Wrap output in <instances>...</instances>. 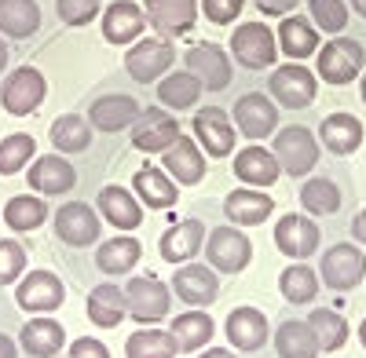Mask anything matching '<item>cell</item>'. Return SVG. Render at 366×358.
<instances>
[{
    "label": "cell",
    "instance_id": "d6a6232c",
    "mask_svg": "<svg viewBox=\"0 0 366 358\" xmlns=\"http://www.w3.org/2000/svg\"><path fill=\"white\" fill-rule=\"evenodd\" d=\"M41 26V4L37 0H0V34L11 41L34 37Z\"/></svg>",
    "mask_w": 366,
    "mask_h": 358
},
{
    "label": "cell",
    "instance_id": "1f68e13d",
    "mask_svg": "<svg viewBox=\"0 0 366 358\" xmlns=\"http://www.w3.org/2000/svg\"><path fill=\"white\" fill-rule=\"evenodd\" d=\"M274 351H279V358H319L322 354L315 329L308 322H297V318H286L274 329Z\"/></svg>",
    "mask_w": 366,
    "mask_h": 358
},
{
    "label": "cell",
    "instance_id": "6da1fadb",
    "mask_svg": "<svg viewBox=\"0 0 366 358\" xmlns=\"http://www.w3.org/2000/svg\"><path fill=\"white\" fill-rule=\"evenodd\" d=\"M315 55V77L326 84H352L366 70V48L355 37H330V44H322Z\"/></svg>",
    "mask_w": 366,
    "mask_h": 358
},
{
    "label": "cell",
    "instance_id": "4316f807",
    "mask_svg": "<svg viewBox=\"0 0 366 358\" xmlns=\"http://www.w3.org/2000/svg\"><path fill=\"white\" fill-rule=\"evenodd\" d=\"M271 208H274L271 194L257 187H238L224 198V213L234 227H260L271 216Z\"/></svg>",
    "mask_w": 366,
    "mask_h": 358
},
{
    "label": "cell",
    "instance_id": "4dcf8cb0",
    "mask_svg": "<svg viewBox=\"0 0 366 358\" xmlns=\"http://www.w3.org/2000/svg\"><path fill=\"white\" fill-rule=\"evenodd\" d=\"M143 256V245L136 242V237L129 234H117V237H107V242H99L96 249V267L103 275H129L132 267L139 263Z\"/></svg>",
    "mask_w": 366,
    "mask_h": 358
},
{
    "label": "cell",
    "instance_id": "9a60e30c",
    "mask_svg": "<svg viewBox=\"0 0 366 358\" xmlns=\"http://www.w3.org/2000/svg\"><path fill=\"white\" fill-rule=\"evenodd\" d=\"M183 63H187V73H194L202 81V88H209V92H220V88L231 84V58L212 41L191 44L187 55H183Z\"/></svg>",
    "mask_w": 366,
    "mask_h": 358
},
{
    "label": "cell",
    "instance_id": "30bf717a",
    "mask_svg": "<svg viewBox=\"0 0 366 358\" xmlns=\"http://www.w3.org/2000/svg\"><path fill=\"white\" fill-rule=\"evenodd\" d=\"M129 135H132L136 150H143V154H165L169 146L183 135V128H179V121H176L169 110L147 106V110L136 117V125L129 128Z\"/></svg>",
    "mask_w": 366,
    "mask_h": 358
},
{
    "label": "cell",
    "instance_id": "681fc988",
    "mask_svg": "<svg viewBox=\"0 0 366 358\" xmlns=\"http://www.w3.org/2000/svg\"><path fill=\"white\" fill-rule=\"evenodd\" d=\"M66 358H110V347L96 337H77L66 351Z\"/></svg>",
    "mask_w": 366,
    "mask_h": 358
},
{
    "label": "cell",
    "instance_id": "7c38bea8",
    "mask_svg": "<svg viewBox=\"0 0 366 358\" xmlns=\"http://www.w3.org/2000/svg\"><path fill=\"white\" fill-rule=\"evenodd\" d=\"M169 289L187 307H198L202 311L209 304H217V296H220V275L212 271L209 263H179Z\"/></svg>",
    "mask_w": 366,
    "mask_h": 358
},
{
    "label": "cell",
    "instance_id": "ab89813d",
    "mask_svg": "<svg viewBox=\"0 0 366 358\" xmlns=\"http://www.w3.org/2000/svg\"><path fill=\"white\" fill-rule=\"evenodd\" d=\"M176 337L169 329H136L125 340V358H176Z\"/></svg>",
    "mask_w": 366,
    "mask_h": 358
},
{
    "label": "cell",
    "instance_id": "6f0895ef",
    "mask_svg": "<svg viewBox=\"0 0 366 358\" xmlns=\"http://www.w3.org/2000/svg\"><path fill=\"white\" fill-rule=\"evenodd\" d=\"M359 344H362V347H366V318H362V322H359Z\"/></svg>",
    "mask_w": 366,
    "mask_h": 358
},
{
    "label": "cell",
    "instance_id": "7dc6e473",
    "mask_svg": "<svg viewBox=\"0 0 366 358\" xmlns=\"http://www.w3.org/2000/svg\"><path fill=\"white\" fill-rule=\"evenodd\" d=\"M99 8H103V0H55V11L66 26H88L99 15Z\"/></svg>",
    "mask_w": 366,
    "mask_h": 358
},
{
    "label": "cell",
    "instance_id": "484cf974",
    "mask_svg": "<svg viewBox=\"0 0 366 358\" xmlns=\"http://www.w3.org/2000/svg\"><path fill=\"white\" fill-rule=\"evenodd\" d=\"M63 344H66V329L55 318H44V314H34L19 333V347L29 358H51L63 351Z\"/></svg>",
    "mask_w": 366,
    "mask_h": 358
},
{
    "label": "cell",
    "instance_id": "680465c9",
    "mask_svg": "<svg viewBox=\"0 0 366 358\" xmlns=\"http://www.w3.org/2000/svg\"><path fill=\"white\" fill-rule=\"evenodd\" d=\"M359 96H362V103H366V70H362V84H359Z\"/></svg>",
    "mask_w": 366,
    "mask_h": 358
},
{
    "label": "cell",
    "instance_id": "ffe728a7",
    "mask_svg": "<svg viewBox=\"0 0 366 358\" xmlns=\"http://www.w3.org/2000/svg\"><path fill=\"white\" fill-rule=\"evenodd\" d=\"M194 135L209 158H227L234 150V121L220 106H205L194 113Z\"/></svg>",
    "mask_w": 366,
    "mask_h": 358
},
{
    "label": "cell",
    "instance_id": "f35d334b",
    "mask_svg": "<svg viewBox=\"0 0 366 358\" xmlns=\"http://www.w3.org/2000/svg\"><path fill=\"white\" fill-rule=\"evenodd\" d=\"M202 92H205L202 81H198L194 73H187V70L165 73L162 84H158V99H162V106H169V110H191Z\"/></svg>",
    "mask_w": 366,
    "mask_h": 358
},
{
    "label": "cell",
    "instance_id": "83f0119b",
    "mask_svg": "<svg viewBox=\"0 0 366 358\" xmlns=\"http://www.w3.org/2000/svg\"><path fill=\"white\" fill-rule=\"evenodd\" d=\"M132 194L147 205V208H172L176 198H179V187L176 179L158 168V165H143L136 175H132Z\"/></svg>",
    "mask_w": 366,
    "mask_h": 358
},
{
    "label": "cell",
    "instance_id": "44dd1931",
    "mask_svg": "<svg viewBox=\"0 0 366 358\" xmlns=\"http://www.w3.org/2000/svg\"><path fill=\"white\" fill-rule=\"evenodd\" d=\"M143 15L158 34L179 37V34H191L194 29L198 0H143Z\"/></svg>",
    "mask_w": 366,
    "mask_h": 358
},
{
    "label": "cell",
    "instance_id": "8992f818",
    "mask_svg": "<svg viewBox=\"0 0 366 358\" xmlns=\"http://www.w3.org/2000/svg\"><path fill=\"white\" fill-rule=\"evenodd\" d=\"M48 96V81L37 66H15L8 81L0 84V106L11 117H29Z\"/></svg>",
    "mask_w": 366,
    "mask_h": 358
},
{
    "label": "cell",
    "instance_id": "e575fe53",
    "mask_svg": "<svg viewBox=\"0 0 366 358\" xmlns=\"http://www.w3.org/2000/svg\"><path fill=\"white\" fill-rule=\"evenodd\" d=\"M129 314V304H125V289L117 285H96L88 292V318L92 325H103V329H114L121 325V318Z\"/></svg>",
    "mask_w": 366,
    "mask_h": 358
},
{
    "label": "cell",
    "instance_id": "d6986e66",
    "mask_svg": "<svg viewBox=\"0 0 366 358\" xmlns=\"http://www.w3.org/2000/svg\"><path fill=\"white\" fill-rule=\"evenodd\" d=\"M143 29H147V15L139 4L132 0H114L103 11V41L114 44V48H125V44H136L143 41Z\"/></svg>",
    "mask_w": 366,
    "mask_h": 358
},
{
    "label": "cell",
    "instance_id": "2e32d148",
    "mask_svg": "<svg viewBox=\"0 0 366 358\" xmlns=\"http://www.w3.org/2000/svg\"><path fill=\"white\" fill-rule=\"evenodd\" d=\"M26 183L34 187V194L59 198V194H70L77 187V172L63 154H41V158H34V165H29Z\"/></svg>",
    "mask_w": 366,
    "mask_h": 358
},
{
    "label": "cell",
    "instance_id": "836d02e7",
    "mask_svg": "<svg viewBox=\"0 0 366 358\" xmlns=\"http://www.w3.org/2000/svg\"><path fill=\"white\" fill-rule=\"evenodd\" d=\"M92 121L81 113H63V117H55L51 121V146L59 154H84L88 146H92Z\"/></svg>",
    "mask_w": 366,
    "mask_h": 358
},
{
    "label": "cell",
    "instance_id": "5bb4252c",
    "mask_svg": "<svg viewBox=\"0 0 366 358\" xmlns=\"http://www.w3.org/2000/svg\"><path fill=\"white\" fill-rule=\"evenodd\" d=\"M231 121H234V128H238L242 135L257 143V139H264V135L274 132V125H279V110H274V99H271V96H264V92H246V96L234 103Z\"/></svg>",
    "mask_w": 366,
    "mask_h": 358
},
{
    "label": "cell",
    "instance_id": "60d3db41",
    "mask_svg": "<svg viewBox=\"0 0 366 358\" xmlns=\"http://www.w3.org/2000/svg\"><path fill=\"white\" fill-rule=\"evenodd\" d=\"M279 292L290 304H312L319 296V275L312 267H304V260H297L293 267H286L279 275Z\"/></svg>",
    "mask_w": 366,
    "mask_h": 358
},
{
    "label": "cell",
    "instance_id": "8d00e7d4",
    "mask_svg": "<svg viewBox=\"0 0 366 358\" xmlns=\"http://www.w3.org/2000/svg\"><path fill=\"white\" fill-rule=\"evenodd\" d=\"M212 329H217V325H212V318H209L205 311H198V307L176 314L172 325H169V333L176 337V347H179V351H202V347L212 340Z\"/></svg>",
    "mask_w": 366,
    "mask_h": 358
},
{
    "label": "cell",
    "instance_id": "74e56055",
    "mask_svg": "<svg viewBox=\"0 0 366 358\" xmlns=\"http://www.w3.org/2000/svg\"><path fill=\"white\" fill-rule=\"evenodd\" d=\"M300 205L312 216H333L341 208V190L330 175H312L300 183Z\"/></svg>",
    "mask_w": 366,
    "mask_h": 358
},
{
    "label": "cell",
    "instance_id": "c3c4849f",
    "mask_svg": "<svg viewBox=\"0 0 366 358\" xmlns=\"http://www.w3.org/2000/svg\"><path fill=\"white\" fill-rule=\"evenodd\" d=\"M198 8L205 11L212 26H231L242 15V8H246V0H198Z\"/></svg>",
    "mask_w": 366,
    "mask_h": 358
},
{
    "label": "cell",
    "instance_id": "9c48e42d",
    "mask_svg": "<svg viewBox=\"0 0 366 358\" xmlns=\"http://www.w3.org/2000/svg\"><path fill=\"white\" fill-rule=\"evenodd\" d=\"M231 55L234 63H242L246 70H267L279 55V41H274L271 26L264 22H242L231 34Z\"/></svg>",
    "mask_w": 366,
    "mask_h": 358
},
{
    "label": "cell",
    "instance_id": "4fadbf2b",
    "mask_svg": "<svg viewBox=\"0 0 366 358\" xmlns=\"http://www.w3.org/2000/svg\"><path fill=\"white\" fill-rule=\"evenodd\" d=\"M66 300V289H63V278L51 275V271H29L19 289H15V304L29 314H48V311H59Z\"/></svg>",
    "mask_w": 366,
    "mask_h": 358
},
{
    "label": "cell",
    "instance_id": "ee69618b",
    "mask_svg": "<svg viewBox=\"0 0 366 358\" xmlns=\"http://www.w3.org/2000/svg\"><path fill=\"white\" fill-rule=\"evenodd\" d=\"M308 325L315 329V340H319V351H341L348 344V322L337 314V311H330V307H315Z\"/></svg>",
    "mask_w": 366,
    "mask_h": 358
},
{
    "label": "cell",
    "instance_id": "db71d44e",
    "mask_svg": "<svg viewBox=\"0 0 366 358\" xmlns=\"http://www.w3.org/2000/svg\"><path fill=\"white\" fill-rule=\"evenodd\" d=\"M198 358H238V354H231L227 347H205Z\"/></svg>",
    "mask_w": 366,
    "mask_h": 358
},
{
    "label": "cell",
    "instance_id": "cb8c5ba5",
    "mask_svg": "<svg viewBox=\"0 0 366 358\" xmlns=\"http://www.w3.org/2000/svg\"><path fill=\"white\" fill-rule=\"evenodd\" d=\"M224 333L234 351H260L271 337V325H267V314L257 307H234L224 322Z\"/></svg>",
    "mask_w": 366,
    "mask_h": 358
},
{
    "label": "cell",
    "instance_id": "f546056e",
    "mask_svg": "<svg viewBox=\"0 0 366 358\" xmlns=\"http://www.w3.org/2000/svg\"><path fill=\"white\" fill-rule=\"evenodd\" d=\"M319 139L330 154H355L359 150V143H362V121L352 113H330L322 117V125H319Z\"/></svg>",
    "mask_w": 366,
    "mask_h": 358
},
{
    "label": "cell",
    "instance_id": "f1b7e54d",
    "mask_svg": "<svg viewBox=\"0 0 366 358\" xmlns=\"http://www.w3.org/2000/svg\"><path fill=\"white\" fill-rule=\"evenodd\" d=\"M234 175L246 187L267 190V187H274V179L282 175V168H279L271 150H264V146H246V150L234 154Z\"/></svg>",
    "mask_w": 366,
    "mask_h": 358
},
{
    "label": "cell",
    "instance_id": "ac0fdd59",
    "mask_svg": "<svg viewBox=\"0 0 366 358\" xmlns=\"http://www.w3.org/2000/svg\"><path fill=\"white\" fill-rule=\"evenodd\" d=\"M139 113H143V110H139V103H136L132 96H125V92H107V96H99V99H92L88 121H92V128H96V132H107V135H110V132L132 128Z\"/></svg>",
    "mask_w": 366,
    "mask_h": 358
},
{
    "label": "cell",
    "instance_id": "b9f144b4",
    "mask_svg": "<svg viewBox=\"0 0 366 358\" xmlns=\"http://www.w3.org/2000/svg\"><path fill=\"white\" fill-rule=\"evenodd\" d=\"M37 158V139L26 132H11L0 139V175H19Z\"/></svg>",
    "mask_w": 366,
    "mask_h": 358
},
{
    "label": "cell",
    "instance_id": "7a4b0ae2",
    "mask_svg": "<svg viewBox=\"0 0 366 358\" xmlns=\"http://www.w3.org/2000/svg\"><path fill=\"white\" fill-rule=\"evenodd\" d=\"M366 278V256L355 242H337L330 245L319 260V282L333 292H352Z\"/></svg>",
    "mask_w": 366,
    "mask_h": 358
},
{
    "label": "cell",
    "instance_id": "3957f363",
    "mask_svg": "<svg viewBox=\"0 0 366 358\" xmlns=\"http://www.w3.org/2000/svg\"><path fill=\"white\" fill-rule=\"evenodd\" d=\"M253 260V242L242 227H212V234H205V263L217 275H238L246 271Z\"/></svg>",
    "mask_w": 366,
    "mask_h": 358
},
{
    "label": "cell",
    "instance_id": "d590c367",
    "mask_svg": "<svg viewBox=\"0 0 366 358\" xmlns=\"http://www.w3.org/2000/svg\"><path fill=\"white\" fill-rule=\"evenodd\" d=\"M279 44L290 58H308L319 51V29L312 26V19H304V15H286L282 26H279Z\"/></svg>",
    "mask_w": 366,
    "mask_h": 358
},
{
    "label": "cell",
    "instance_id": "11a10c76",
    "mask_svg": "<svg viewBox=\"0 0 366 358\" xmlns=\"http://www.w3.org/2000/svg\"><path fill=\"white\" fill-rule=\"evenodd\" d=\"M8 63H11V51H8V41L0 37V73L8 70Z\"/></svg>",
    "mask_w": 366,
    "mask_h": 358
},
{
    "label": "cell",
    "instance_id": "52a82bcc",
    "mask_svg": "<svg viewBox=\"0 0 366 358\" xmlns=\"http://www.w3.org/2000/svg\"><path fill=\"white\" fill-rule=\"evenodd\" d=\"M172 63H176V48H172L169 37H143V41H136L125 51V70L139 84L162 81L172 70Z\"/></svg>",
    "mask_w": 366,
    "mask_h": 358
},
{
    "label": "cell",
    "instance_id": "bcb514c9",
    "mask_svg": "<svg viewBox=\"0 0 366 358\" xmlns=\"http://www.w3.org/2000/svg\"><path fill=\"white\" fill-rule=\"evenodd\" d=\"M26 275V249L15 237H0V285H15Z\"/></svg>",
    "mask_w": 366,
    "mask_h": 358
},
{
    "label": "cell",
    "instance_id": "7bdbcfd3",
    "mask_svg": "<svg viewBox=\"0 0 366 358\" xmlns=\"http://www.w3.org/2000/svg\"><path fill=\"white\" fill-rule=\"evenodd\" d=\"M44 220H48V205H44L37 194H19V198H11L8 208H4V223H8L11 230H19V234L37 230Z\"/></svg>",
    "mask_w": 366,
    "mask_h": 358
},
{
    "label": "cell",
    "instance_id": "8fae6325",
    "mask_svg": "<svg viewBox=\"0 0 366 358\" xmlns=\"http://www.w3.org/2000/svg\"><path fill=\"white\" fill-rule=\"evenodd\" d=\"M103 230V216L84 201H66L63 208H55V237L70 249L96 245V237Z\"/></svg>",
    "mask_w": 366,
    "mask_h": 358
},
{
    "label": "cell",
    "instance_id": "f5cc1de1",
    "mask_svg": "<svg viewBox=\"0 0 366 358\" xmlns=\"http://www.w3.org/2000/svg\"><path fill=\"white\" fill-rule=\"evenodd\" d=\"M0 358H19V347L8 333H0Z\"/></svg>",
    "mask_w": 366,
    "mask_h": 358
},
{
    "label": "cell",
    "instance_id": "e0dca14e",
    "mask_svg": "<svg viewBox=\"0 0 366 358\" xmlns=\"http://www.w3.org/2000/svg\"><path fill=\"white\" fill-rule=\"evenodd\" d=\"M319 227L315 220L300 216V213H286L279 216V223H274V249H279L282 256L290 260H308L315 249H319Z\"/></svg>",
    "mask_w": 366,
    "mask_h": 358
},
{
    "label": "cell",
    "instance_id": "5b68a950",
    "mask_svg": "<svg viewBox=\"0 0 366 358\" xmlns=\"http://www.w3.org/2000/svg\"><path fill=\"white\" fill-rule=\"evenodd\" d=\"M271 154H274V161H279V168L286 175L300 179L319 165V139L304 125H290V128H282L279 135H274Z\"/></svg>",
    "mask_w": 366,
    "mask_h": 358
},
{
    "label": "cell",
    "instance_id": "ba28073f",
    "mask_svg": "<svg viewBox=\"0 0 366 358\" xmlns=\"http://www.w3.org/2000/svg\"><path fill=\"white\" fill-rule=\"evenodd\" d=\"M125 304H129L132 322H139V325L162 322L172 307V289L150 275H132L125 282Z\"/></svg>",
    "mask_w": 366,
    "mask_h": 358
},
{
    "label": "cell",
    "instance_id": "816d5d0a",
    "mask_svg": "<svg viewBox=\"0 0 366 358\" xmlns=\"http://www.w3.org/2000/svg\"><path fill=\"white\" fill-rule=\"evenodd\" d=\"M352 237H355L359 245H366V208H362V213L352 220Z\"/></svg>",
    "mask_w": 366,
    "mask_h": 358
},
{
    "label": "cell",
    "instance_id": "603a6c76",
    "mask_svg": "<svg viewBox=\"0 0 366 358\" xmlns=\"http://www.w3.org/2000/svg\"><path fill=\"white\" fill-rule=\"evenodd\" d=\"M205 223L202 220H179L176 227H169L165 234H162V242H158V252H162V260L165 263H191L202 249H205Z\"/></svg>",
    "mask_w": 366,
    "mask_h": 358
},
{
    "label": "cell",
    "instance_id": "277c9868",
    "mask_svg": "<svg viewBox=\"0 0 366 358\" xmlns=\"http://www.w3.org/2000/svg\"><path fill=\"white\" fill-rule=\"evenodd\" d=\"M271 99L286 106V110H308L319 96V77L304 66V63H282L271 70V84H267Z\"/></svg>",
    "mask_w": 366,
    "mask_h": 358
},
{
    "label": "cell",
    "instance_id": "9f6ffc18",
    "mask_svg": "<svg viewBox=\"0 0 366 358\" xmlns=\"http://www.w3.org/2000/svg\"><path fill=\"white\" fill-rule=\"evenodd\" d=\"M348 4H352V11H359L366 19V0H348Z\"/></svg>",
    "mask_w": 366,
    "mask_h": 358
},
{
    "label": "cell",
    "instance_id": "f907efd6",
    "mask_svg": "<svg viewBox=\"0 0 366 358\" xmlns=\"http://www.w3.org/2000/svg\"><path fill=\"white\" fill-rule=\"evenodd\" d=\"M300 4V0H257V8L264 11V15H274V19H286V15H293V8Z\"/></svg>",
    "mask_w": 366,
    "mask_h": 358
},
{
    "label": "cell",
    "instance_id": "d4e9b609",
    "mask_svg": "<svg viewBox=\"0 0 366 358\" xmlns=\"http://www.w3.org/2000/svg\"><path fill=\"white\" fill-rule=\"evenodd\" d=\"M96 208H99V216L107 223H114L121 234H129V230H136L143 223V201L132 190H125V187H103Z\"/></svg>",
    "mask_w": 366,
    "mask_h": 358
},
{
    "label": "cell",
    "instance_id": "7402d4cb",
    "mask_svg": "<svg viewBox=\"0 0 366 358\" xmlns=\"http://www.w3.org/2000/svg\"><path fill=\"white\" fill-rule=\"evenodd\" d=\"M162 168L176 179V187H194L205 179V150L191 135H179L162 154Z\"/></svg>",
    "mask_w": 366,
    "mask_h": 358
},
{
    "label": "cell",
    "instance_id": "f6af8a7d",
    "mask_svg": "<svg viewBox=\"0 0 366 358\" xmlns=\"http://www.w3.org/2000/svg\"><path fill=\"white\" fill-rule=\"evenodd\" d=\"M308 19L322 34H345L348 26V0H308Z\"/></svg>",
    "mask_w": 366,
    "mask_h": 358
}]
</instances>
